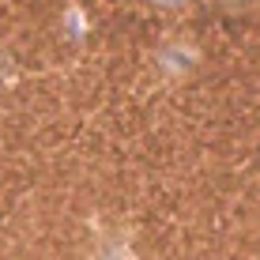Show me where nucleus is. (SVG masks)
Masks as SVG:
<instances>
[{"label":"nucleus","instance_id":"nucleus-2","mask_svg":"<svg viewBox=\"0 0 260 260\" xmlns=\"http://www.w3.org/2000/svg\"><path fill=\"white\" fill-rule=\"evenodd\" d=\"M151 8H158V12H177V8H185L189 0H147Z\"/></svg>","mask_w":260,"mask_h":260},{"label":"nucleus","instance_id":"nucleus-1","mask_svg":"<svg viewBox=\"0 0 260 260\" xmlns=\"http://www.w3.org/2000/svg\"><path fill=\"white\" fill-rule=\"evenodd\" d=\"M158 60H162V64H166L170 72H189V68L196 64V57H192L189 49H166Z\"/></svg>","mask_w":260,"mask_h":260},{"label":"nucleus","instance_id":"nucleus-3","mask_svg":"<svg viewBox=\"0 0 260 260\" xmlns=\"http://www.w3.org/2000/svg\"><path fill=\"white\" fill-rule=\"evenodd\" d=\"M222 8H226V12H245L249 4H253V0H219Z\"/></svg>","mask_w":260,"mask_h":260}]
</instances>
